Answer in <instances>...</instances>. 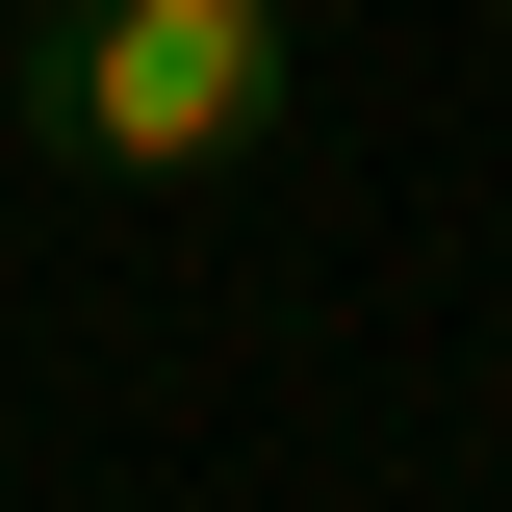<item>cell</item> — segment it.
<instances>
[{
	"label": "cell",
	"mask_w": 512,
	"mask_h": 512,
	"mask_svg": "<svg viewBox=\"0 0 512 512\" xmlns=\"http://www.w3.org/2000/svg\"><path fill=\"white\" fill-rule=\"evenodd\" d=\"M0 103L52 154H103V180H231L282 128V0H52L0 52Z\"/></svg>",
	"instance_id": "1"
}]
</instances>
